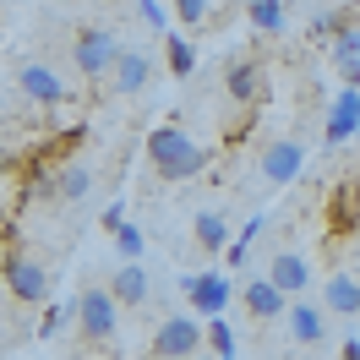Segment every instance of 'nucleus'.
Listing matches in <instances>:
<instances>
[{
    "mask_svg": "<svg viewBox=\"0 0 360 360\" xmlns=\"http://www.w3.org/2000/svg\"><path fill=\"white\" fill-rule=\"evenodd\" d=\"M148 164L164 180H197L207 169V153L180 131V126H153L148 131Z\"/></svg>",
    "mask_w": 360,
    "mask_h": 360,
    "instance_id": "1",
    "label": "nucleus"
},
{
    "mask_svg": "<svg viewBox=\"0 0 360 360\" xmlns=\"http://www.w3.org/2000/svg\"><path fill=\"white\" fill-rule=\"evenodd\" d=\"M0 278H6L11 300H22V306H44V295H49L44 262H33V257H22V251H0Z\"/></svg>",
    "mask_w": 360,
    "mask_h": 360,
    "instance_id": "2",
    "label": "nucleus"
},
{
    "mask_svg": "<svg viewBox=\"0 0 360 360\" xmlns=\"http://www.w3.org/2000/svg\"><path fill=\"white\" fill-rule=\"evenodd\" d=\"M120 49H126V44L115 39L110 27H82V33H77V44H71V55H77V71L98 82V77H110V71H115Z\"/></svg>",
    "mask_w": 360,
    "mask_h": 360,
    "instance_id": "3",
    "label": "nucleus"
},
{
    "mask_svg": "<svg viewBox=\"0 0 360 360\" xmlns=\"http://www.w3.org/2000/svg\"><path fill=\"white\" fill-rule=\"evenodd\" d=\"M235 295H240V290L229 284V273H224V268L186 273V300H191V311H197V316H224Z\"/></svg>",
    "mask_w": 360,
    "mask_h": 360,
    "instance_id": "4",
    "label": "nucleus"
},
{
    "mask_svg": "<svg viewBox=\"0 0 360 360\" xmlns=\"http://www.w3.org/2000/svg\"><path fill=\"white\" fill-rule=\"evenodd\" d=\"M77 328L88 344H110L120 333V311H115V295L110 290H82L77 295Z\"/></svg>",
    "mask_w": 360,
    "mask_h": 360,
    "instance_id": "5",
    "label": "nucleus"
},
{
    "mask_svg": "<svg viewBox=\"0 0 360 360\" xmlns=\"http://www.w3.org/2000/svg\"><path fill=\"white\" fill-rule=\"evenodd\" d=\"M202 349V322L197 316H169V322H158L153 333V360H186Z\"/></svg>",
    "mask_w": 360,
    "mask_h": 360,
    "instance_id": "6",
    "label": "nucleus"
},
{
    "mask_svg": "<svg viewBox=\"0 0 360 360\" xmlns=\"http://www.w3.org/2000/svg\"><path fill=\"white\" fill-rule=\"evenodd\" d=\"M17 88H22L27 104H44V110H55V104H66V98H71L66 82H60V71L44 66V60H27V66L17 71Z\"/></svg>",
    "mask_w": 360,
    "mask_h": 360,
    "instance_id": "7",
    "label": "nucleus"
},
{
    "mask_svg": "<svg viewBox=\"0 0 360 360\" xmlns=\"http://www.w3.org/2000/svg\"><path fill=\"white\" fill-rule=\"evenodd\" d=\"M300 169H306V142L300 136H278V142L262 148V180L268 186H290Z\"/></svg>",
    "mask_w": 360,
    "mask_h": 360,
    "instance_id": "8",
    "label": "nucleus"
},
{
    "mask_svg": "<svg viewBox=\"0 0 360 360\" xmlns=\"http://www.w3.org/2000/svg\"><path fill=\"white\" fill-rule=\"evenodd\" d=\"M284 322H290V338L300 349H316V344H328V311L316 306V300H300L290 295V306H284Z\"/></svg>",
    "mask_w": 360,
    "mask_h": 360,
    "instance_id": "9",
    "label": "nucleus"
},
{
    "mask_svg": "<svg viewBox=\"0 0 360 360\" xmlns=\"http://www.w3.org/2000/svg\"><path fill=\"white\" fill-rule=\"evenodd\" d=\"M235 300H240V306H246V316H257V322H273V316H284V306H290V295L278 290L268 273H262V278H246Z\"/></svg>",
    "mask_w": 360,
    "mask_h": 360,
    "instance_id": "10",
    "label": "nucleus"
},
{
    "mask_svg": "<svg viewBox=\"0 0 360 360\" xmlns=\"http://www.w3.org/2000/svg\"><path fill=\"white\" fill-rule=\"evenodd\" d=\"M349 136H360V88H338L333 110H328V126H322V142L338 148Z\"/></svg>",
    "mask_w": 360,
    "mask_h": 360,
    "instance_id": "11",
    "label": "nucleus"
},
{
    "mask_svg": "<svg viewBox=\"0 0 360 360\" xmlns=\"http://www.w3.org/2000/svg\"><path fill=\"white\" fill-rule=\"evenodd\" d=\"M262 82H268V71H262L257 55H240V60H229V71H224V93L235 104H257V98H262Z\"/></svg>",
    "mask_w": 360,
    "mask_h": 360,
    "instance_id": "12",
    "label": "nucleus"
},
{
    "mask_svg": "<svg viewBox=\"0 0 360 360\" xmlns=\"http://www.w3.org/2000/svg\"><path fill=\"white\" fill-rule=\"evenodd\" d=\"M110 295H115V306H131V311H142L148 300H153V278H148V268L142 262H120L110 278Z\"/></svg>",
    "mask_w": 360,
    "mask_h": 360,
    "instance_id": "13",
    "label": "nucleus"
},
{
    "mask_svg": "<svg viewBox=\"0 0 360 360\" xmlns=\"http://www.w3.org/2000/svg\"><path fill=\"white\" fill-rule=\"evenodd\" d=\"M110 82H115V93H126V98H136V93H142L148 82H153V60H148L142 49H120V60H115Z\"/></svg>",
    "mask_w": 360,
    "mask_h": 360,
    "instance_id": "14",
    "label": "nucleus"
},
{
    "mask_svg": "<svg viewBox=\"0 0 360 360\" xmlns=\"http://www.w3.org/2000/svg\"><path fill=\"white\" fill-rule=\"evenodd\" d=\"M268 278L284 295H306V290H311V262H306L300 251H278V257L268 262Z\"/></svg>",
    "mask_w": 360,
    "mask_h": 360,
    "instance_id": "15",
    "label": "nucleus"
},
{
    "mask_svg": "<svg viewBox=\"0 0 360 360\" xmlns=\"http://www.w3.org/2000/svg\"><path fill=\"white\" fill-rule=\"evenodd\" d=\"M322 306L333 316H360V278L355 273H333L328 290H322Z\"/></svg>",
    "mask_w": 360,
    "mask_h": 360,
    "instance_id": "16",
    "label": "nucleus"
},
{
    "mask_svg": "<svg viewBox=\"0 0 360 360\" xmlns=\"http://www.w3.org/2000/svg\"><path fill=\"white\" fill-rule=\"evenodd\" d=\"M191 235H197V246H202L207 257H219V251L229 246V219H224V213H213V207H202V213L191 219Z\"/></svg>",
    "mask_w": 360,
    "mask_h": 360,
    "instance_id": "17",
    "label": "nucleus"
},
{
    "mask_svg": "<svg viewBox=\"0 0 360 360\" xmlns=\"http://www.w3.org/2000/svg\"><path fill=\"white\" fill-rule=\"evenodd\" d=\"M355 229H360L355 197H349L344 186H333V197H328V235H333V240H344V235H355Z\"/></svg>",
    "mask_w": 360,
    "mask_h": 360,
    "instance_id": "18",
    "label": "nucleus"
},
{
    "mask_svg": "<svg viewBox=\"0 0 360 360\" xmlns=\"http://www.w3.org/2000/svg\"><path fill=\"white\" fill-rule=\"evenodd\" d=\"M246 17H251V27H257V33H284V0H251L246 6Z\"/></svg>",
    "mask_w": 360,
    "mask_h": 360,
    "instance_id": "19",
    "label": "nucleus"
},
{
    "mask_svg": "<svg viewBox=\"0 0 360 360\" xmlns=\"http://www.w3.org/2000/svg\"><path fill=\"white\" fill-rule=\"evenodd\" d=\"M164 60H169V71H175V77H191V71H197V49H191V39L164 33Z\"/></svg>",
    "mask_w": 360,
    "mask_h": 360,
    "instance_id": "20",
    "label": "nucleus"
},
{
    "mask_svg": "<svg viewBox=\"0 0 360 360\" xmlns=\"http://www.w3.org/2000/svg\"><path fill=\"white\" fill-rule=\"evenodd\" d=\"M88 164H60V180H55V197L60 202H77V197H88Z\"/></svg>",
    "mask_w": 360,
    "mask_h": 360,
    "instance_id": "21",
    "label": "nucleus"
},
{
    "mask_svg": "<svg viewBox=\"0 0 360 360\" xmlns=\"http://www.w3.org/2000/svg\"><path fill=\"white\" fill-rule=\"evenodd\" d=\"M333 66H360V27H338L333 33Z\"/></svg>",
    "mask_w": 360,
    "mask_h": 360,
    "instance_id": "22",
    "label": "nucleus"
},
{
    "mask_svg": "<svg viewBox=\"0 0 360 360\" xmlns=\"http://www.w3.org/2000/svg\"><path fill=\"white\" fill-rule=\"evenodd\" d=\"M262 224H268V219H251V224L240 229V235H235V240H229V257H224L229 268H246V262H251V240H257V235H262Z\"/></svg>",
    "mask_w": 360,
    "mask_h": 360,
    "instance_id": "23",
    "label": "nucleus"
},
{
    "mask_svg": "<svg viewBox=\"0 0 360 360\" xmlns=\"http://www.w3.org/2000/svg\"><path fill=\"white\" fill-rule=\"evenodd\" d=\"M202 344L213 349V355H235V328H229L224 316H207V328H202Z\"/></svg>",
    "mask_w": 360,
    "mask_h": 360,
    "instance_id": "24",
    "label": "nucleus"
},
{
    "mask_svg": "<svg viewBox=\"0 0 360 360\" xmlns=\"http://www.w3.org/2000/svg\"><path fill=\"white\" fill-rule=\"evenodd\" d=\"M169 11L180 17V27H202L207 11H213V0H169Z\"/></svg>",
    "mask_w": 360,
    "mask_h": 360,
    "instance_id": "25",
    "label": "nucleus"
},
{
    "mask_svg": "<svg viewBox=\"0 0 360 360\" xmlns=\"http://www.w3.org/2000/svg\"><path fill=\"white\" fill-rule=\"evenodd\" d=\"M115 251H120L126 262H136V257L148 251V240H142V229H136V224H120V229H115Z\"/></svg>",
    "mask_w": 360,
    "mask_h": 360,
    "instance_id": "26",
    "label": "nucleus"
},
{
    "mask_svg": "<svg viewBox=\"0 0 360 360\" xmlns=\"http://www.w3.org/2000/svg\"><path fill=\"white\" fill-rule=\"evenodd\" d=\"M66 316H77V306H71V311H66V306H44V316H39V333H60V328H66Z\"/></svg>",
    "mask_w": 360,
    "mask_h": 360,
    "instance_id": "27",
    "label": "nucleus"
},
{
    "mask_svg": "<svg viewBox=\"0 0 360 360\" xmlns=\"http://www.w3.org/2000/svg\"><path fill=\"white\" fill-rule=\"evenodd\" d=\"M136 6H142V17H148V22L158 27V33H164V27H169V11H164V6H158V0H136Z\"/></svg>",
    "mask_w": 360,
    "mask_h": 360,
    "instance_id": "28",
    "label": "nucleus"
},
{
    "mask_svg": "<svg viewBox=\"0 0 360 360\" xmlns=\"http://www.w3.org/2000/svg\"><path fill=\"white\" fill-rule=\"evenodd\" d=\"M120 224H126V207L115 202V207H110V213H104V229H110V235H115V229H120Z\"/></svg>",
    "mask_w": 360,
    "mask_h": 360,
    "instance_id": "29",
    "label": "nucleus"
},
{
    "mask_svg": "<svg viewBox=\"0 0 360 360\" xmlns=\"http://www.w3.org/2000/svg\"><path fill=\"white\" fill-rule=\"evenodd\" d=\"M338 360H360V338H344V349H338Z\"/></svg>",
    "mask_w": 360,
    "mask_h": 360,
    "instance_id": "30",
    "label": "nucleus"
},
{
    "mask_svg": "<svg viewBox=\"0 0 360 360\" xmlns=\"http://www.w3.org/2000/svg\"><path fill=\"white\" fill-rule=\"evenodd\" d=\"M338 77H344V88H360V66H344Z\"/></svg>",
    "mask_w": 360,
    "mask_h": 360,
    "instance_id": "31",
    "label": "nucleus"
},
{
    "mask_svg": "<svg viewBox=\"0 0 360 360\" xmlns=\"http://www.w3.org/2000/svg\"><path fill=\"white\" fill-rule=\"evenodd\" d=\"M344 191H349V197H355V207H360V175H349V180H344Z\"/></svg>",
    "mask_w": 360,
    "mask_h": 360,
    "instance_id": "32",
    "label": "nucleus"
},
{
    "mask_svg": "<svg viewBox=\"0 0 360 360\" xmlns=\"http://www.w3.org/2000/svg\"><path fill=\"white\" fill-rule=\"evenodd\" d=\"M186 360H219V355H202V349H197V355H186Z\"/></svg>",
    "mask_w": 360,
    "mask_h": 360,
    "instance_id": "33",
    "label": "nucleus"
},
{
    "mask_svg": "<svg viewBox=\"0 0 360 360\" xmlns=\"http://www.w3.org/2000/svg\"><path fill=\"white\" fill-rule=\"evenodd\" d=\"M219 360H235V355H219Z\"/></svg>",
    "mask_w": 360,
    "mask_h": 360,
    "instance_id": "34",
    "label": "nucleus"
}]
</instances>
